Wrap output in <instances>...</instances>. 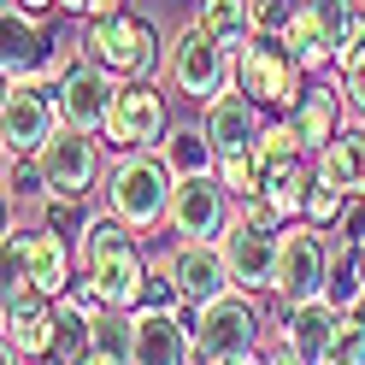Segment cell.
Here are the masks:
<instances>
[{"mask_svg": "<svg viewBox=\"0 0 365 365\" xmlns=\"http://www.w3.org/2000/svg\"><path fill=\"white\" fill-rule=\"evenodd\" d=\"M165 135H171V112H165L159 83H118L112 112H106V142L118 153H159Z\"/></svg>", "mask_w": 365, "mask_h": 365, "instance_id": "cell-7", "label": "cell"}, {"mask_svg": "<svg viewBox=\"0 0 365 365\" xmlns=\"http://www.w3.org/2000/svg\"><path fill=\"white\" fill-rule=\"evenodd\" d=\"M112 12H124V0H88V18H112Z\"/></svg>", "mask_w": 365, "mask_h": 365, "instance_id": "cell-36", "label": "cell"}, {"mask_svg": "<svg viewBox=\"0 0 365 365\" xmlns=\"http://www.w3.org/2000/svg\"><path fill=\"white\" fill-rule=\"evenodd\" d=\"M165 48L159 41L153 18H135V12H112V18H88L83 36H77V53L95 59L101 71H112L118 83H159L165 77Z\"/></svg>", "mask_w": 365, "mask_h": 365, "instance_id": "cell-1", "label": "cell"}, {"mask_svg": "<svg viewBox=\"0 0 365 365\" xmlns=\"http://www.w3.org/2000/svg\"><path fill=\"white\" fill-rule=\"evenodd\" d=\"M65 130L59 101L48 83H6V106H0V142L12 159H36L41 148Z\"/></svg>", "mask_w": 365, "mask_h": 365, "instance_id": "cell-8", "label": "cell"}, {"mask_svg": "<svg viewBox=\"0 0 365 365\" xmlns=\"http://www.w3.org/2000/svg\"><path fill=\"white\" fill-rule=\"evenodd\" d=\"M95 324H101V318H95V312H83L71 294H65V301H59V341H53V359L77 365L88 348H95Z\"/></svg>", "mask_w": 365, "mask_h": 365, "instance_id": "cell-27", "label": "cell"}, {"mask_svg": "<svg viewBox=\"0 0 365 365\" xmlns=\"http://www.w3.org/2000/svg\"><path fill=\"white\" fill-rule=\"evenodd\" d=\"M18 200H48V177H41V159L6 153V207H18Z\"/></svg>", "mask_w": 365, "mask_h": 365, "instance_id": "cell-30", "label": "cell"}, {"mask_svg": "<svg viewBox=\"0 0 365 365\" xmlns=\"http://www.w3.org/2000/svg\"><path fill=\"white\" fill-rule=\"evenodd\" d=\"M165 83L177 88L182 101L207 106V101H218L224 88L236 83V53L189 18V24L171 36V48H165Z\"/></svg>", "mask_w": 365, "mask_h": 365, "instance_id": "cell-4", "label": "cell"}, {"mask_svg": "<svg viewBox=\"0 0 365 365\" xmlns=\"http://www.w3.org/2000/svg\"><path fill=\"white\" fill-rule=\"evenodd\" d=\"M6 6H18V12H30V18H41V12H53L59 0H6Z\"/></svg>", "mask_w": 365, "mask_h": 365, "instance_id": "cell-35", "label": "cell"}, {"mask_svg": "<svg viewBox=\"0 0 365 365\" xmlns=\"http://www.w3.org/2000/svg\"><path fill=\"white\" fill-rule=\"evenodd\" d=\"M165 224L177 242H224V230L236 224V200L218 177H189V182H177Z\"/></svg>", "mask_w": 365, "mask_h": 365, "instance_id": "cell-13", "label": "cell"}, {"mask_svg": "<svg viewBox=\"0 0 365 365\" xmlns=\"http://www.w3.org/2000/svg\"><path fill=\"white\" fill-rule=\"evenodd\" d=\"M159 265L171 271V283H177V294H182L189 307H212L218 294H230V289H236L230 259H224V247H218V242H177Z\"/></svg>", "mask_w": 365, "mask_h": 365, "instance_id": "cell-14", "label": "cell"}, {"mask_svg": "<svg viewBox=\"0 0 365 365\" xmlns=\"http://www.w3.org/2000/svg\"><path fill=\"white\" fill-rule=\"evenodd\" d=\"M171 195H177V177L165 153H124L106 171V212L124 218L130 230H159L171 218Z\"/></svg>", "mask_w": 365, "mask_h": 365, "instance_id": "cell-2", "label": "cell"}, {"mask_svg": "<svg viewBox=\"0 0 365 365\" xmlns=\"http://www.w3.org/2000/svg\"><path fill=\"white\" fill-rule=\"evenodd\" d=\"M165 165H171V177L177 182H189V177H218V148H212V135H207V124H171V135H165Z\"/></svg>", "mask_w": 365, "mask_h": 365, "instance_id": "cell-23", "label": "cell"}, {"mask_svg": "<svg viewBox=\"0 0 365 365\" xmlns=\"http://www.w3.org/2000/svg\"><path fill=\"white\" fill-rule=\"evenodd\" d=\"M336 318H341V307H330V301L283 307L277 318H271V341H277V348H289L301 365H318V359H324V348H330Z\"/></svg>", "mask_w": 365, "mask_h": 365, "instance_id": "cell-20", "label": "cell"}, {"mask_svg": "<svg viewBox=\"0 0 365 365\" xmlns=\"http://www.w3.org/2000/svg\"><path fill=\"white\" fill-rule=\"evenodd\" d=\"M83 277L95 283V294L106 301V312H135V307H142V294H148L153 265H148V254H142V242H130V247L101 254L95 265H83Z\"/></svg>", "mask_w": 365, "mask_h": 365, "instance_id": "cell-18", "label": "cell"}, {"mask_svg": "<svg viewBox=\"0 0 365 365\" xmlns=\"http://www.w3.org/2000/svg\"><path fill=\"white\" fill-rule=\"evenodd\" d=\"M330 230H318V224H289L283 230V254H277V301L283 307H307V301H324L330 289Z\"/></svg>", "mask_w": 365, "mask_h": 365, "instance_id": "cell-6", "label": "cell"}, {"mask_svg": "<svg viewBox=\"0 0 365 365\" xmlns=\"http://www.w3.org/2000/svg\"><path fill=\"white\" fill-rule=\"evenodd\" d=\"M324 301L341 307V312H359L365 307V271H359V247H348L336 236L330 247V289H324Z\"/></svg>", "mask_w": 365, "mask_h": 365, "instance_id": "cell-26", "label": "cell"}, {"mask_svg": "<svg viewBox=\"0 0 365 365\" xmlns=\"http://www.w3.org/2000/svg\"><path fill=\"white\" fill-rule=\"evenodd\" d=\"M341 101H348V118H359V124H365V65L341 77Z\"/></svg>", "mask_w": 365, "mask_h": 365, "instance_id": "cell-34", "label": "cell"}, {"mask_svg": "<svg viewBox=\"0 0 365 365\" xmlns=\"http://www.w3.org/2000/svg\"><path fill=\"white\" fill-rule=\"evenodd\" d=\"M318 177H330L348 200L365 195V124H359V118H348V124H341V135L318 153Z\"/></svg>", "mask_w": 365, "mask_h": 365, "instance_id": "cell-22", "label": "cell"}, {"mask_svg": "<svg viewBox=\"0 0 365 365\" xmlns=\"http://www.w3.org/2000/svg\"><path fill=\"white\" fill-rule=\"evenodd\" d=\"M341 212H348V195H341L330 177H312V189H307V212H301V218L318 224V230H336Z\"/></svg>", "mask_w": 365, "mask_h": 365, "instance_id": "cell-29", "label": "cell"}, {"mask_svg": "<svg viewBox=\"0 0 365 365\" xmlns=\"http://www.w3.org/2000/svg\"><path fill=\"white\" fill-rule=\"evenodd\" d=\"M247 12H254V30L259 36H283L294 18L307 12V0H247Z\"/></svg>", "mask_w": 365, "mask_h": 365, "instance_id": "cell-32", "label": "cell"}, {"mask_svg": "<svg viewBox=\"0 0 365 365\" xmlns=\"http://www.w3.org/2000/svg\"><path fill=\"white\" fill-rule=\"evenodd\" d=\"M265 341H271V318L259 307V294H247V289L218 294V301L200 307V318H195V354H200V365L247 359V354H259Z\"/></svg>", "mask_w": 365, "mask_h": 365, "instance_id": "cell-3", "label": "cell"}, {"mask_svg": "<svg viewBox=\"0 0 365 365\" xmlns=\"http://www.w3.org/2000/svg\"><path fill=\"white\" fill-rule=\"evenodd\" d=\"M224 259H230V277L247 294H271L277 289V254H283V230H259V224H230L224 230Z\"/></svg>", "mask_w": 365, "mask_h": 365, "instance_id": "cell-15", "label": "cell"}, {"mask_svg": "<svg viewBox=\"0 0 365 365\" xmlns=\"http://www.w3.org/2000/svg\"><path fill=\"white\" fill-rule=\"evenodd\" d=\"M200 124H207V135H212L218 159H242V153H254V148H259V135H265L259 101L247 95L242 83H230V88H224L218 101H207V112H200Z\"/></svg>", "mask_w": 365, "mask_h": 365, "instance_id": "cell-16", "label": "cell"}, {"mask_svg": "<svg viewBox=\"0 0 365 365\" xmlns=\"http://www.w3.org/2000/svg\"><path fill=\"white\" fill-rule=\"evenodd\" d=\"M301 77H307V71L294 65V53L283 48L277 36H254V41L236 53V83H242L259 106H283V112H289L294 101H301V88H307Z\"/></svg>", "mask_w": 365, "mask_h": 365, "instance_id": "cell-11", "label": "cell"}, {"mask_svg": "<svg viewBox=\"0 0 365 365\" xmlns=\"http://www.w3.org/2000/svg\"><path fill=\"white\" fill-rule=\"evenodd\" d=\"M112 95H118V77L101 71L95 59H65V71L53 83V101H59V118L65 130H83V135H95L106 130V112H112Z\"/></svg>", "mask_w": 365, "mask_h": 365, "instance_id": "cell-12", "label": "cell"}, {"mask_svg": "<svg viewBox=\"0 0 365 365\" xmlns=\"http://www.w3.org/2000/svg\"><path fill=\"white\" fill-rule=\"evenodd\" d=\"M195 318H200V307H189V301H182L177 312L135 307L130 312V365H200Z\"/></svg>", "mask_w": 365, "mask_h": 365, "instance_id": "cell-9", "label": "cell"}, {"mask_svg": "<svg viewBox=\"0 0 365 365\" xmlns=\"http://www.w3.org/2000/svg\"><path fill=\"white\" fill-rule=\"evenodd\" d=\"M6 265L24 271V283L41 289L48 301H65L77 283V247L65 242V230H53V224H41V230H18V224H6Z\"/></svg>", "mask_w": 365, "mask_h": 365, "instance_id": "cell-5", "label": "cell"}, {"mask_svg": "<svg viewBox=\"0 0 365 365\" xmlns=\"http://www.w3.org/2000/svg\"><path fill=\"white\" fill-rule=\"evenodd\" d=\"M318 365H365V312H341Z\"/></svg>", "mask_w": 365, "mask_h": 365, "instance_id": "cell-28", "label": "cell"}, {"mask_svg": "<svg viewBox=\"0 0 365 365\" xmlns=\"http://www.w3.org/2000/svg\"><path fill=\"white\" fill-rule=\"evenodd\" d=\"M36 159H41V177H48V200H88L106 177L101 142L83 130H59Z\"/></svg>", "mask_w": 365, "mask_h": 365, "instance_id": "cell-10", "label": "cell"}, {"mask_svg": "<svg viewBox=\"0 0 365 365\" xmlns=\"http://www.w3.org/2000/svg\"><path fill=\"white\" fill-rule=\"evenodd\" d=\"M277 41L294 53V65H301V71H336V41H330V36H324V24L312 18V6L294 18V24H289Z\"/></svg>", "mask_w": 365, "mask_h": 365, "instance_id": "cell-25", "label": "cell"}, {"mask_svg": "<svg viewBox=\"0 0 365 365\" xmlns=\"http://www.w3.org/2000/svg\"><path fill=\"white\" fill-rule=\"evenodd\" d=\"M289 124H294V135H301V148L318 159L341 135V124H348V101H341L336 83H307L301 101L289 106Z\"/></svg>", "mask_w": 365, "mask_h": 365, "instance_id": "cell-21", "label": "cell"}, {"mask_svg": "<svg viewBox=\"0 0 365 365\" xmlns=\"http://www.w3.org/2000/svg\"><path fill=\"white\" fill-rule=\"evenodd\" d=\"M6 341H12L24 359H53V341H59V301H48L41 289L6 294Z\"/></svg>", "mask_w": 365, "mask_h": 365, "instance_id": "cell-19", "label": "cell"}, {"mask_svg": "<svg viewBox=\"0 0 365 365\" xmlns=\"http://www.w3.org/2000/svg\"><path fill=\"white\" fill-rule=\"evenodd\" d=\"M359 271H365V247H359Z\"/></svg>", "mask_w": 365, "mask_h": 365, "instance_id": "cell-39", "label": "cell"}, {"mask_svg": "<svg viewBox=\"0 0 365 365\" xmlns=\"http://www.w3.org/2000/svg\"><path fill=\"white\" fill-rule=\"evenodd\" d=\"M59 12H77V18H88V0H59Z\"/></svg>", "mask_w": 365, "mask_h": 365, "instance_id": "cell-37", "label": "cell"}, {"mask_svg": "<svg viewBox=\"0 0 365 365\" xmlns=\"http://www.w3.org/2000/svg\"><path fill=\"white\" fill-rule=\"evenodd\" d=\"M336 236L348 242V247H365V195H359V200H348V212H341Z\"/></svg>", "mask_w": 365, "mask_h": 365, "instance_id": "cell-33", "label": "cell"}, {"mask_svg": "<svg viewBox=\"0 0 365 365\" xmlns=\"http://www.w3.org/2000/svg\"><path fill=\"white\" fill-rule=\"evenodd\" d=\"M195 24L207 30V36H218L230 53H242L247 41L259 36V30H254V12H247V0H200Z\"/></svg>", "mask_w": 365, "mask_h": 365, "instance_id": "cell-24", "label": "cell"}, {"mask_svg": "<svg viewBox=\"0 0 365 365\" xmlns=\"http://www.w3.org/2000/svg\"><path fill=\"white\" fill-rule=\"evenodd\" d=\"M218 182L230 189V200H254V195H259V153L218 159Z\"/></svg>", "mask_w": 365, "mask_h": 365, "instance_id": "cell-31", "label": "cell"}, {"mask_svg": "<svg viewBox=\"0 0 365 365\" xmlns=\"http://www.w3.org/2000/svg\"><path fill=\"white\" fill-rule=\"evenodd\" d=\"M0 65H6V83H48L65 65L53 53V36L41 30V18L6 6V48H0Z\"/></svg>", "mask_w": 365, "mask_h": 365, "instance_id": "cell-17", "label": "cell"}, {"mask_svg": "<svg viewBox=\"0 0 365 365\" xmlns=\"http://www.w3.org/2000/svg\"><path fill=\"white\" fill-rule=\"evenodd\" d=\"M30 365H65V359H30Z\"/></svg>", "mask_w": 365, "mask_h": 365, "instance_id": "cell-38", "label": "cell"}]
</instances>
